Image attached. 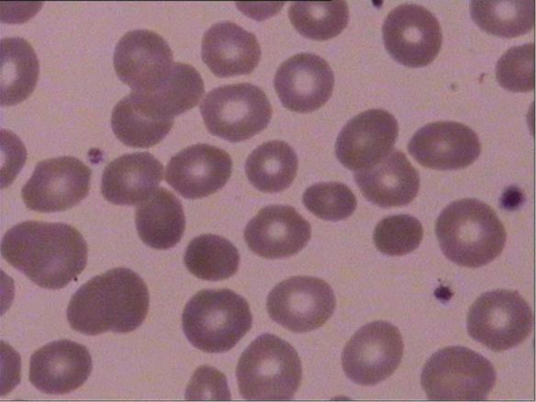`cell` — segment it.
Masks as SVG:
<instances>
[{"label": "cell", "mask_w": 536, "mask_h": 402, "mask_svg": "<svg viewBox=\"0 0 536 402\" xmlns=\"http://www.w3.org/2000/svg\"><path fill=\"white\" fill-rule=\"evenodd\" d=\"M135 224L138 235L147 246L167 249L181 239L185 216L178 198L165 188H159L137 205Z\"/></svg>", "instance_id": "obj_24"}, {"label": "cell", "mask_w": 536, "mask_h": 402, "mask_svg": "<svg viewBox=\"0 0 536 402\" xmlns=\"http://www.w3.org/2000/svg\"><path fill=\"white\" fill-rule=\"evenodd\" d=\"M266 306L270 318L294 332L312 331L332 315L336 299L324 280L307 276L285 279L270 292Z\"/></svg>", "instance_id": "obj_10"}, {"label": "cell", "mask_w": 536, "mask_h": 402, "mask_svg": "<svg viewBox=\"0 0 536 402\" xmlns=\"http://www.w3.org/2000/svg\"><path fill=\"white\" fill-rule=\"evenodd\" d=\"M355 179L363 195L382 207L408 205L420 187L417 170L406 155L396 149L371 167L357 171Z\"/></svg>", "instance_id": "obj_21"}, {"label": "cell", "mask_w": 536, "mask_h": 402, "mask_svg": "<svg viewBox=\"0 0 536 402\" xmlns=\"http://www.w3.org/2000/svg\"><path fill=\"white\" fill-rule=\"evenodd\" d=\"M298 159L286 142L273 140L256 148L245 162V172L250 183L259 190L276 193L287 188L294 181Z\"/></svg>", "instance_id": "obj_26"}, {"label": "cell", "mask_w": 536, "mask_h": 402, "mask_svg": "<svg viewBox=\"0 0 536 402\" xmlns=\"http://www.w3.org/2000/svg\"><path fill=\"white\" fill-rule=\"evenodd\" d=\"M233 162L223 149L206 144L189 146L172 156L165 170V180L186 199L214 193L227 183Z\"/></svg>", "instance_id": "obj_15"}, {"label": "cell", "mask_w": 536, "mask_h": 402, "mask_svg": "<svg viewBox=\"0 0 536 402\" xmlns=\"http://www.w3.org/2000/svg\"><path fill=\"white\" fill-rule=\"evenodd\" d=\"M291 23L304 37L324 41L346 27L349 10L345 1H294L289 8Z\"/></svg>", "instance_id": "obj_29"}, {"label": "cell", "mask_w": 536, "mask_h": 402, "mask_svg": "<svg viewBox=\"0 0 536 402\" xmlns=\"http://www.w3.org/2000/svg\"><path fill=\"white\" fill-rule=\"evenodd\" d=\"M383 39L387 53L397 62L409 67L430 64L438 55L442 41L437 19L417 4H402L387 15Z\"/></svg>", "instance_id": "obj_13"}, {"label": "cell", "mask_w": 536, "mask_h": 402, "mask_svg": "<svg viewBox=\"0 0 536 402\" xmlns=\"http://www.w3.org/2000/svg\"><path fill=\"white\" fill-rule=\"evenodd\" d=\"M111 124L116 137L124 144L149 148L167 136L174 121L148 96L132 91L114 107Z\"/></svg>", "instance_id": "obj_23"}, {"label": "cell", "mask_w": 536, "mask_h": 402, "mask_svg": "<svg viewBox=\"0 0 536 402\" xmlns=\"http://www.w3.org/2000/svg\"><path fill=\"white\" fill-rule=\"evenodd\" d=\"M204 92L203 81L195 68L175 62L167 81L153 92L144 95L151 98L167 116L174 118L194 107Z\"/></svg>", "instance_id": "obj_30"}, {"label": "cell", "mask_w": 536, "mask_h": 402, "mask_svg": "<svg viewBox=\"0 0 536 402\" xmlns=\"http://www.w3.org/2000/svg\"><path fill=\"white\" fill-rule=\"evenodd\" d=\"M310 235L309 223L294 207L278 205L261 209L244 232L249 249L266 258L296 254L306 245Z\"/></svg>", "instance_id": "obj_18"}, {"label": "cell", "mask_w": 536, "mask_h": 402, "mask_svg": "<svg viewBox=\"0 0 536 402\" xmlns=\"http://www.w3.org/2000/svg\"><path fill=\"white\" fill-rule=\"evenodd\" d=\"M305 207L318 218L337 221L350 216L357 206L355 196L338 182L319 183L306 189L303 195Z\"/></svg>", "instance_id": "obj_32"}, {"label": "cell", "mask_w": 536, "mask_h": 402, "mask_svg": "<svg viewBox=\"0 0 536 402\" xmlns=\"http://www.w3.org/2000/svg\"><path fill=\"white\" fill-rule=\"evenodd\" d=\"M173 65L169 44L151 30L130 31L120 39L115 48L116 73L134 92L151 94L156 91L169 78Z\"/></svg>", "instance_id": "obj_12"}, {"label": "cell", "mask_w": 536, "mask_h": 402, "mask_svg": "<svg viewBox=\"0 0 536 402\" xmlns=\"http://www.w3.org/2000/svg\"><path fill=\"white\" fill-rule=\"evenodd\" d=\"M200 111L207 130L232 143L249 139L261 132L273 112L263 90L248 83L211 90L203 97Z\"/></svg>", "instance_id": "obj_7"}, {"label": "cell", "mask_w": 536, "mask_h": 402, "mask_svg": "<svg viewBox=\"0 0 536 402\" xmlns=\"http://www.w3.org/2000/svg\"><path fill=\"white\" fill-rule=\"evenodd\" d=\"M163 173V165L149 152L124 154L104 168L102 194L115 205H139L157 189Z\"/></svg>", "instance_id": "obj_22"}, {"label": "cell", "mask_w": 536, "mask_h": 402, "mask_svg": "<svg viewBox=\"0 0 536 402\" xmlns=\"http://www.w3.org/2000/svg\"><path fill=\"white\" fill-rule=\"evenodd\" d=\"M1 253L36 285L58 289L84 270L88 246L80 232L70 225L27 221L7 230Z\"/></svg>", "instance_id": "obj_1"}, {"label": "cell", "mask_w": 536, "mask_h": 402, "mask_svg": "<svg viewBox=\"0 0 536 402\" xmlns=\"http://www.w3.org/2000/svg\"><path fill=\"white\" fill-rule=\"evenodd\" d=\"M236 377L240 394L245 399L289 400L301 384L300 358L289 342L264 333L242 354Z\"/></svg>", "instance_id": "obj_5"}, {"label": "cell", "mask_w": 536, "mask_h": 402, "mask_svg": "<svg viewBox=\"0 0 536 402\" xmlns=\"http://www.w3.org/2000/svg\"><path fill=\"white\" fill-rule=\"evenodd\" d=\"M403 340L398 328L385 321L359 328L343 349L342 365L352 382L373 386L390 377L401 362Z\"/></svg>", "instance_id": "obj_9"}, {"label": "cell", "mask_w": 536, "mask_h": 402, "mask_svg": "<svg viewBox=\"0 0 536 402\" xmlns=\"http://www.w3.org/2000/svg\"><path fill=\"white\" fill-rule=\"evenodd\" d=\"M420 380L432 401H483L495 384L496 373L481 354L465 347L450 346L431 356Z\"/></svg>", "instance_id": "obj_6"}, {"label": "cell", "mask_w": 536, "mask_h": 402, "mask_svg": "<svg viewBox=\"0 0 536 402\" xmlns=\"http://www.w3.org/2000/svg\"><path fill=\"white\" fill-rule=\"evenodd\" d=\"M334 85L329 64L312 53H299L283 62L274 77V88L284 106L308 113L323 106Z\"/></svg>", "instance_id": "obj_16"}, {"label": "cell", "mask_w": 536, "mask_h": 402, "mask_svg": "<svg viewBox=\"0 0 536 402\" xmlns=\"http://www.w3.org/2000/svg\"><path fill=\"white\" fill-rule=\"evenodd\" d=\"M422 237L423 228L416 218L399 214L385 217L378 223L373 242L383 254L402 256L417 249Z\"/></svg>", "instance_id": "obj_31"}, {"label": "cell", "mask_w": 536, "mask_h": 402, "mask_svg": "<svg viewBox=\"0 0 536 402\" xmlns=\"http://www.w3.org/2000/svg\"><path fill=\"white\" fill-rule=\"evenodd\" d=\"M495 74L499 84L507 90L526 92L534 90V43L509 49L498 60Z\"/></svg>", "instance_id": "obj_33"}, {"label": "cell", "mask_w": 536, "mask_h": 402, "mask_svg": "<svg viewBox=\"0 0 536 402\" xmlns=\"http://www.w3.org/2000/svg\"><path fill=\"white\" fill-rule=\"evenodd\" d=\"M39 64L31 44L21 37L1 40V104L10 106L25 100L34 90Z\"/></svg>", "instance_id": "obj_25"}, {"label": "cell", "mask_w": 536, "mask_h": 402, "mask_svg": "<svg viewBox=\"0 0 536 402\" xmlns=\"http://www.w3.org/2000/svg\"><path fill=\"white\" fill-rule=\"evenodd\" d=\"M149 305L147 286L135 272L115 268L82 285L67 311L70 326L83 334L128 333L145 319Z\"/></svg>", "instance_id": "obj_2"}, {"label": "cell", "mask_w": 536, "mask_h": 402, "mask_svg": "<svg viewBox=\"0 0 536 402\" xmlns=\"http://www.w3.org/2000/svg\"><path fill=\"white\" fill-rule=\"evenodd\" d=\"M184 333L196 348L208 353L232 349L249 331L252 316L247 300L227 289H205L184 307Z\"/></svg>", "instance_id": "obj_4"}, {"label": "cell", "mask_w": 536, "mask_h": 402, "mask_svg": "<svg viewBox=\"0 0 536 402\" xmlns=\"http://www.w3.org/2000/svg\"><path fill=\"white\" fill-rule=\"evenodd\" d=\"M239 253L227 239L212 234L193 238L188 244L184 263L198 278L209 281L227 279L236 273Z\"/></svg>", "instance_id": "obj_27"}, {"label": "cell", "mask_w": 536, "mask_h": 402, "mask_svg": "<svg viewBox=\"0 0 536 402\" xmlns=\"http://www.w3.org/2000/svg\"><path fill=\"white\" fill-rule=\"evenodd\" d=\"M92 370L88 349L76 342L60 340L37 349L29 364V380L48 394L73 391L87 380Z\"/></svg>", "instance_id": "obj_19"}, {"label": "cell", "mask_w": 536, "mask_h": 402, "mask_svg": "<svg viewBox=\"0 0 536 402\" xmlns=\"http://www.w3.org/2000/svg\"><path fill=\"white\" fill-rule=\"evenodd\" d=\"M533 315L530 305L516 291L486 292L472 305L467 315L469 335L494 352L523 342L530 334Z\"/></svg>", "instance_id": "obj_8"}, {"label": "cell", "mask_w": 536, "mask_h": 402, "mask_svg": "<svg viewBox=\"0 0 536 402\" xmlns=\"http://www.w3.org/2000/svg\"><path fill=\"white\" fill-rule=\"evenodd\" d=\"M395 118L383 109H369L350 119L340 132L336 155L347 168L359 171L374 165L389 152L398 136Z\"/></svg>", "instance_id": "obj_14"}, {"label": "cell", "mask_w": 536, "mask_h": 402, "mask_svg": "<svg viewBox=\"0 0 536 402\" xmlns=\"http://www.w3.org/2000/svg\"><path fill=\"white\" fill-rule=\"evenodd\" d=\"M91 169L79 159L62 156L39 162L22 189L31 210L56 212L73 207L88 194Z\"/></svg>", "instance_id": "obj_11"}, {"label": "cell", "mask_w": 536, "mask_h": 402, "mask_svg": "<svg viewBox=\"0 0 536 402\" xmlns=\"http://www.w3.org/2000/svg\"><path fill=\"white\" fill-rule=\"evenodd\" d=\"M435 232L443 254L457 265L479 268L503 250L504 226L487 204L473 198L448 205L437 218Z\"/></svg>", "instance_id": "obj_3"}, {"label": "cell", "mask_w": 536, "mask_h": 402, "mask_svg": "<svg viewBox=\"0 0 536 402\" xmlns=\"http://www.w3.org/2000/svg\"><path fill=\"white\" fill-rule=\"evenodd\" d=\"M256 36L236 23L222 21L212 25L202 40V59L219 77L250 74L261 59Z\"/></svg>", "instance_id": "obj_20"}, {"label": "cell", "mask_w": 536, "mask_h": 402, "mask_svg": "<svg viewBox=\"0 0 536 402\" xmlns=\"http://www.w3.org/2000/svg\"><path fill=\"white\" fill-rule=\"evenodd\" d=\"M408 150L421 165L439 170L457 169L473 163L481 152L476 134L468 126L439 121L420 128Z\"/></svg>", "instance_id": "obj_17"}, {"label": "cell", "mask_w": 536, "mask_h": 402, "mask_svg": "<svg viewBox=\"0 0 536 402\" xmlns=\"http://www.w3.org/2000/svg\"><path fill=\"white\" fill-rule=\"evenodd\" d=\"M470 13L481 29L500 37L525 34L535 24L533 1H472Z\"/></svg>", "instance_id": "obj_28"}]
</instances>
